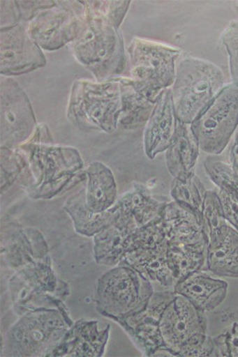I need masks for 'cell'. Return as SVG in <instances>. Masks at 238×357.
Wrapping results in <instances>:
<instances>
[{
	"label": "cell",
	"instance_id": "52a82bcc",
	"mask_svg": "<svg viewBox=\"0 0 238 357\" xmlns=\"http://www.w3.org/2000/svg\"><path fill=\"white\" fill-rule=\"evenodd\" d=\"M154 294L151 282L121 261L98 280L96 309L111 320L124 319L145 310Z\"/></svg>",
	"mask_w": 238,
	"mask_h": 357
},
{
	"label": "cell",
	"instance_id": "74e56055",
	"mask_svg": "<svg viewBox=\"0 0 238 357\" xmlns=\"http://www.w3.org/2000/svg\"><path fill=\"white\" fill-rule=\"evenodd\" d=\"M230 163L238 182V132L236 133L235 138L230 148Z\"/></svg>",
	"mask_w": 238,
	"mask_h": 357
},
{
	"label": "cell",
	"instance_id": "603a6c76",
	"mask_svg": "<svg viewBox=\"0 0 238 357\" xmlns=\"http://www.w3.org/2000/svg\"><path fill=\"white\" fill-rule=\"evenodd\" d=\"M200 149L191 125L178 121L170 146L165 151L168 169L173 178L194 172Z\"/></svg>",
	"mask_w": 238,
	"mask_h": 357
},
{
	"label": "cell",
	"instance_id": "4dcf8cb0",
	"mask_svg": "<svg viewBox=\"0 0 238 357\" xmlns=\"http://www.w3.org/2000/svg\"><path fill=\"white\" fill-rule=\"evenodd\" d=\"M169 241L161 220L139 228L129 237L128 252L155 250L168 246Z\"/></svg>",
	"mask_w": 238,
	"mask_h": 357
},
{
	"label": "cell",
	"instance_id": "5bb4252c",
	"mask_svg": "<svg viewBox=\"0 0 238 357\" xmlns=\"http://www.w3.org/2000/svg\"><path fill=\"white\" fill-rule=\"evenodd\" d=\"M0 73L17 77L45 66L46 56L41 47L30 37L21 23L1 27Z\"/></svg>",
	"mask_w": 238,
	"mask_h": 357
},
{
	"label": "cell",
	"instance_id": "ba28073f",
	"mask_svg": "<svg viewBox=\"0 0 238 357\" xmlns=\"http://www.w3.org/2000/svg\"><path fill=\"white\" fill-rule=\"evenodd\" d=\"M9 289L14 312L20 317L38 310L55 309L68 313L64 302L70 288L54 273L52 261L17 270L9 280Z\"/></svg>",
	"mask_w": 238,
	"mask_h": 357
},
{
	"label": "cell",
	"instance_id": "3957f363",
	"mask_svg": "<svg viewBox=\"0 0 238 357\" xmlns=\"http://www.w3.org/2000/svg\"><path fill=\"white\" fill-rule=\"evenodd\" d=\"M208 321L201 311L181 295H176L161 316L160 330L172 356L218 357L214 337L207 336Z\"/></svg>",
	"mask_w": 238,
	"mask_h": 357
},
{
	"label": "cell",
	"instance_id": "2e32d148",
	"mask_svg": "<svg viewBox=\"0 0 238 357\" xmlns=\"http://www.w3.org/2000/svg\"><path fill=\"white\" fill-rule=\"evenodd\" d=\"M177 124L172 89H165L158 97L144 132V151L147 158L154 160L158 154L168 150Z\"/></svg>",
	"mask_w": 238,
	"mask_h": 357
},
{
	"label": "cell",
	"instance_id": "e0dca14e",
	"mask_svg": "<svg viewBox=\"0 0 238 357\" xmlns=\"http://www.w3.org/2000/svg\"><path fill=\"white\" fill-rule=\"evenodd\" d=\"M98 321L77 320L68 331L52 357H101L105 355L110 326L99 331Z\"/></svg>",
	"mask_w": 238,
	"mask_h": 357
},
{
	"label": "cell",
	"instance_id": "5b68a950",
	"mask_svg": "<svg viewBox=\"0 0 238 357\" xmlns=\"http://www.w3.org/2000/svg\"><path fill=\"white\" fill-rule=\"evenodd\" d=\"M74 322L59 310H38L22 315L7 333L3 354L52 357Z\"/></svg>",
	"mask_w": 238,
	"mask_h": 357
},
{
	"label": "cell",
	"instance_id": "8fae6325",
	"mask_svg": "<svg viewBox=\"0 0 238 357\" xmlns=\"http://www.w3.org/2000/svg\"><path fill=\"white\" fill-rule=\"evenodd\" d=\"M84 23V1H56L29 22L27 31L41 49L54 52L73 43Z\"/></svg>",
	"mask_w": 238,
	"mask_h": 357
},
{
	"label": "cell",
	"instance_id": "e575fe53",
	"mask_svg": "<svg viewBox=\"0 0 238 357\" xmlns=\"http://www.w3.org/2000/svg\"><path fill=\"white\" fill-rule=\"evenodd\" d=\"M222 42L229 56L233 84L238 86V20L230 22L222 33Z\"/></svg>",
	"mask_w": 238,
	"mask_h": 357
},
{
	"label": "cell",
	"instance_id": "f546056e",
	"mask_svg": "<svg viewBox=\"0 0 238 357\" xmlns=\"http://www.w3.org/2000/svg\"><path fill=\"white\" fill-rule=\"evenodd\" d=\"M1 192H6L16 181L27 187L29 171L27 160L19 150L1 147Z\"/></svg>",
	"mask_w": 238,
	"mask_h": 357
},
{
	"label": "cell",
	"instance_id": "f1b7e54d",
	"mask_svg": "<svg viewBox=\"0 0 238 357\" xmlns=\"http://www.w3.org/2000/svg\"><path fill=\"white\" fill-rule=\"evenodd\" d=\"M207 191L203 183L194 172L173 178L171 186V197L173 201L185 210L193 213L202 222V213Z\"/></svg>",
	"mask_w": 238,
	"mask_h": 357
},
{
	"label": "cell",
	"instance_id": "8992f818",
	"mask_svg": "<svg viewBox=\"0 0 238 357\" xmlns=\"http://www.w3.org/2000/svg\"><path fill=\"white\" fill-rule=\"evenodd\" d=\"M225 75L209 61L186 57L176 68L172 93L177 120L192 124L225 86Z\"/></svg>",
	"mask_w": 238,
	"mask_h": 357
},
{
	"label": "cell",
	"instance_id": "9c48e42d",
	"mask_svg": "<svg viewBox=\"0 0 238 357\" xmlns=\"http://www.w3.org/2000/svg\"><path fill=\"white\" fill-rule=\"evenodd\" d=\"M182 50L165 43L135 37L128 48L133 84L147 98L156 102L176 78V60Z\"/></svg>",
	"mask_w": 238,
	"mask_h": 357
},
{
	"label": "cell",
	"instance_id": "7c38bea8",
	"mask_svg": "<svg viewBox=\"0 0 238 357\" xmlns=\"http://www.w3.org/2000/svg\"><path fill=\"white\" fill-rule=\"evenodd\" d=\"M1 147L16 149L27 142L38 126L30 100L12 77H1Z\"/></svg>",
	"mask_w": 238,
	"mask_h": 357
},
{
	"label": "cell",
	"instance_id": "83f0119b",
	"mask_svg": "<svg viewBox=\"0 0 238 357\" xmlns=\"http://www.w3.org/2000/svg\"><path fill=\"white\" fill-rule=\"evenodd\" d=\"M209 243L210 240L193 244L168 243V259L175 283L203 270Z\"/></svg>",
	"mask_w": 238,
	"mask_h": 357
},
{
	"label": "cell",
	"instance_id": "d4e9b609",
	"mask_svg": "<svg viewBox=\"0 0 238 357\" xmlns=\"http://www.w3.org/2000/svg\"><path fill=\"white\" fill-rule=\"evenodd\" d=\"M121 88V113L118 128L136 131L146 126L155 103L136 88L132 78L118 77Z\"/></svg>",
	"mask_w": 238,
	"mask_h": 357
},
{
	"label": "cell",
	"instance_id": "8d00e7d4",
	"mask_svg": "<svg viewBox=\"0 0 238 357\" xmlns=\"http://www.w3.org/2000/svg\"><path fill=\"white\" fill-rule=\"evenodd\" d=\"M214 344L219 356L238 357V323L226 333L214 337Z\"/></svg>",
	"mask_w": 238,
	"mask_h": 357
},
{
	"label": "cell",
	"instance_id": "f35d334b",
	"mask_svg": "<svg viewBox=\"0 0 238 357\" xmlns=\"http://www.w3.org/2000/svg\"><path fill=\"white\" fill-rule=\"evenodd\" d=\"M235 6H236V9L238 12V1L235 2Z\"/></svg>",
	"mask_w": 238,
	"mask_h": 357
},
{
	"label": "cell",
	"instance_id": "cb8c5ba5",
	"mask_svg": "<svg viewBox=\"0 0 238 357\" xmlns=\"http://www.w3.org/2000/svg\"><path fill=\"white\" fill-rule=\"evenodd\" d=\"M64 208L70 216L75 232L87 237L95 236L114 222L119 216L117 202L107 211L96 213L90 211L86 204L85 188L68 197Z\"/></svg>",
	"mask_w": 238,
	"mask_h": 357
},
{
	"label": "cell",
	"instance_id": "9a60e30c",
	"mask_svg": "<svg viewBox=\"0 0 238 357\" xmlns=\"http://www.w3.org/2000/svg\"><path fill=\"white\" fill-rule=\"evenodd\" d=\"M1 254L10 268L52 261L48 245L39 230L23 228L19 222L3 219L1 231Z\"/></svg>",
	"mask_w": 238,
	"mask_h": 357
},
{
	"label": "cell",
	"instance_id": "30bf717a",
	"mask_svg": "<svg viewBox=\"0 0 238 357\" xmlns=\"http://www.w3.org/2000/svg\"><path fill=\"white\" fill-rule=\"evenodd\" d=\"M238 126V86L225 84L191 128L202 151L221 154Z\"/></svg>",
	"mask_w": 238,
	"mask_h": 357
},
{
	"label": "cell",
	"instance_id": "44dd1931",
	"mask_svg": "<svg viewBox=\"0 0 238 357\" xmlns=\"http://www.w3.org/2000/svg\"><path fill=\"white\" fill-rule=\"evenodd\" d=\"M168 203L153 196L142 183H133V188L118 199L119 210L136 229L161 220L162 211Z\"/></svg>",
	"mask_w": 238,
	"mask_h": 357
},
{
	"label": "cell",
	"instance_id": "ffe728a7",
	"mask_svg": "<svg viewBox=\"0 0 238 357\" xmlns=\"http://www.w3.org/2000/svg\"><path fill=\"white\" fill-rule=\"evenodd\" d=\"M161 220L169 243L193 244L210 240L203 222L174 201L165 204Z\"/></svg>",
	"mask_w": 238,
	"mask_h": 357
},
{
	"label": "cell",
	"instance_id": "836d02e7",
	"mask_svg": "<svg viewBox=\"0 0 238 357\" xmlns=\"http://www.w3.org/2000/svg\"><path fill=\"white\" fill-rule=\"evenodd\" d=\"M90 9L102 16L115 27L120 28L129 10L131 1H87Z\"/></svg>",
	"mask_w": 238,
	"mask_h": 357
},
{
	"label": "cell",
	"instance_id": "277c9868",
	"mask_svg": "<svg viewBox=\"0 0 238 357\" xmlns=\"http://www.w3.org/2000/svg\"><path fill=\"white\" fill-rule=\"evenodd\" d=\"M121 107L118 77L103 82L80 79L72 86L66 116L84 131L113 133L118 128Z\"/></svg>",
	"mask_w": 238,
	"mask_h": 357
},
{
	"label": "cell",
	"instance_id": "d6a6232c",
	"mask_svg": "<svg viewBox=\"0 0 238 357\" xmlns=\"http://www.w3.org/2000/svg\"><path fill=\"white\" fill-rule=\"evenodd\" d=\"M205 172L218 189L234 187L238 190V182L230 165L215 156H209L204 162Z\"/></svg>",
	"mask_w": 238,
	"mask_h": 357
},
{
	"label": "cell",
	"instance_id": "6da1fadb",
	"mask_svg": "<svg viewBox=\"0 0 238 357\" xmlns=\"http://www.w3.org/2000/svg\"><path fill=\"white\" fill-rule=\"evenodd\" d=\"M17 149L27 160L25 189L32 199H52L86 179L80 153L74 147L56 145L46 124H38L31 138Z\"/></svg>",
	"mask_w": 238,
	"mask_h": 357
},
{
	"label": "cell",
	"instance_id": "4fadbf2b",
	"mask_svg": "<svg viewBox=\"0 0 238 357\" xmlns=\"http://www.w3.org/2000/svg\"><path fill=\"white\" fill-rule=\"evenodd\" d=\"M176 295L174 291L154 293L145 310L114 321L126 331L143 356H163L167 353L172 356L162 339L160 323L165 309Z\"/></svg>",
	"mask_w": 238,
	"mask_h": 357
},
{
	"label": "cell",
	"instance_id": "ac0fdd59",
	"mask_svg": "<svg viewBox=\"0 0 238 357\" xmlns=\"http://www.w3.org/2000/svg\"><path fill=\"white\" fill-rule=\"evenodd\" d=\"M136 229L119 210L115 222L94 236V257L97 264L113 268L120 264L127 255L129 237Z\"/></svg>",
	"mask_w": 238,
	"mask_h": 357
},
{
	"label": "cell",
	"instance_id": "484cf974",
	"mask_svg": "<svg viewBox=\"0 0 238 357\" xmlns=\"http://www.w3.org/2000/svg\"><path fill=\"white\" fill-rule=\"evenodd\" d=\"M207 268L215 275L238 278V231L227 226L220 236L210 240L207 248Z\"/></svg>",
	"mask_w": 238,
	"mask_h": 357
},
{
	"label": "cell",
	"instance_id": "7a4b0ae2",
	"mask_svg": "<svg viewBox=\"0 0 238 357\" xmlns=\"http://www.w3.org/2000/svg\"><path fill=\"white\" fill-rule=\"evenodd\" d=\"M84 6V26L71 43L74 56L79 63L91 72L96 82L120 77L127 65L120 28L93 12L87 1Z\"/></svg>",
	"mask_w": 238,
	"mask_h": 357
},
{
	"label": "cell",
	"instance_id": "d590c367",
	"mask_svg": "<svg viewBox=\"0 0 238 357\" xmlns=\"http://www.w3.org/2000/svg\"><path fill=\"white\" fill-rule=\"evenodd\" d=\"M218 196L227 222L238 231V190L223 187L219 189Z\"/></svg>",
	"mask_w": 238,
	"mask_h": 357
},
{
	"label": "cell",
	"instance_id": "4316f807",
	"mask_svg": "<svg viewBox=\"0 0 238 357\" xmlns=\"http://www.w3.org/2000/svg\"><path fill=\"white\" fill-rule=\"evenodd\" d=\"M168 246L155 250H137L127 252L122 262L127 263L150 282L164 287L175 284L168 259Z\"/></svg>",
	"mask_w": 238,
	"mask_h": 357
},
{
	"label": "cell",
	"instance_id": "d6986e66",
	"mask_svg": "<svg viewBox=\"0 0 238 357\" xmlns=\"http://www.w3.org/2000/svg\"><path fill=\"white\" fill-rule=\"evenodd\" d=\"M228 287L226 281L214 279L201 270L176 282L174 293L205 312L214 311L225 301Z\"/></svg>",
	"mask_w": 238,
	"mask_h": 357
},
{
	"label": "cell",
	"instance_id": "7402d4cb",
	"mask_svg": "<svg viewBox=\"0 0 238 357\" xmlns=\"http://www.w3.org/2000/svg\"><path fill=\"white\" fill-rule=\"evenodd\" d=\"M85 201L90 211L110 210L117 204V185L111 169L102 162H92L86 168Z\"/></svg>",
	"mask_w": 238,
	"mask_h": 357
},
{
	"label": "cell",
	"instance_id": "1f68e13d",
	"mask_svg": "<svg viewBox=\"0 0 238 357\" xmlns=\"http://www.w3.org/2000/svg\"><path fill=\"white\" fill-rule=\"evenodd\" d=\"M203 223L210 240L221 234L229 223L223 214L221 202L216 190H207L203 207Z\"/></svg>",
	"mask_w": 238,
	"mask_h": 357
}]
</instances>
